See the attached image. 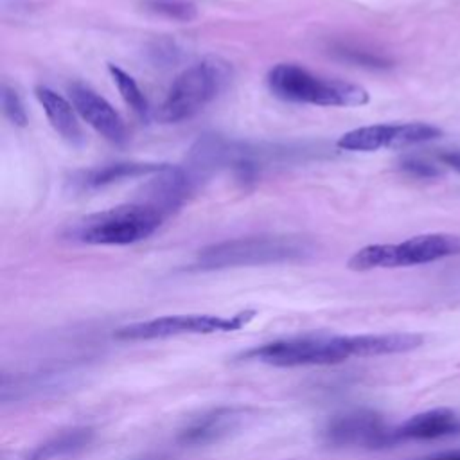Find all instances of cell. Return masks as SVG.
Instances as JSON below:
<instances>
[{
  "mask_svg": "<svg viewBox=\"0 0 460 460\" xmlns=\"http://www.w3.org/2000/svg\"><path fill=\"white\" fill-rule=\"evenodd\" d=\"M322 440L331 447H390L399 444L395 428H390L383 415L359 408L334 415L322 428Z\"/></svg>",
  "mask_w": 460,
  "mask_h": 460,
  "instance_id": "obj_8",
  "label": "cell"
},
{
  "mask_svg": "<svg viewBox=\"0 0 460 460\" xmlns=\"http://www.w3.org/2000/svg\"><path fill=\"white\" fill-rule=\"evenodd\" d=\"M164 219L165 214L160 208L138 201L84 216L70 226L66 235L84 244L124 246L155 234Z\"/></svg>",
  "mask_w": 460,
  "mask_h": 460,
  "instance_id": "obj_2",
  "label": "cell"
},
{
  "mask_svg": "<svg viewBox=\"0 0 460 460\" xmlns=\"http://www.w3.org/2000/svg\"><path fill=\"white\" fill-rule=\"evenodd\" d=\"M437 160L455 171L460 172V149H453V151H444L437 156Z\"/></svg>",
  "mask_w": 460,
  "mask_h": 460,
  "instance_id": "obj_21",
  "label": "cell"
},
{
  "mask_svg": "<svg viewBox=\"0 0 460 460\" xmlns=\"http://www.w3.org/2000/svg\"><path fill=\"white\" fill-rule=\"evenodd\" d=\"M164 164H146V162H115L99 165L88 171H83L77 174L74 183L83 190H93L99 187H106L110 183H117L128 178L137 176H151L158 169H162Z\"/></svg>",
  "mask_w": 460,
  "mask_h": 460,
  "instance_id": "obj_15",
  "label": "cell"
},
{
  "mask_svg": "<svg viewBox=\"0 0 460 460\" xmlns=\"http://www.w3.org/2000/svg\"><path fill=\"white\" fill-rule=\"evenodd\" d=\"M248 410L239 406H217L192 419L178 433V442L189 447L210 446L234 435L246 420Z\"/></svg>",
  "mask_w": 460,
  "mask_h": 460,
  "instance_id": "obj_11",
  "label": "cell"
},
{
  "mask_svg": "<svg viewBox=\"0 0 460 460\" xmlns=\"http://www.w3.org/2000/svg\"><path fill=\"white\" fill-rule=\"evenodd\" d=\"M34 95L38 102L41 104L50 126L56 129V133L70 142L72 146H77L83 142V129L77 120V111L72 102H68L63 95L56 93L54 90L47 86H36Z\"/></svg>",
  "mask_w": 460,
  "mask_h": 460,
  "instance_id": "obj_13",
  "label": "cell"
},
{
  "mask_svg": "<svg viewBox=\"0 0 460 460\" xmlns=\"http://www.w3.org/2000/svg\"><path fill=\"white\" fill-rule=\"evenodd\" d=\"M230 63L217 56H208L187 66L171 84L158 117L164 122H181L192 119L228 84Z\"/></svg>",
  "mask_w": 460,
  "mask_h": 460,
  "instance_id": "obj_4",
  "label": "cell"
},
{
  "mask_svg": "<svg viewBox=\"0 0 460 460\" xmlns=\"http://www.w3.org/2000/svg\"><path fill=\"white\" fill-rule=\"evenodd\" d=\"M93 440L92 428H72L65 429L49 440L34 446L27 455L25 460H63L79 455L84 451Z\"/></svg>",
  "mask_w": 460,
  "mask_h": 460,
  "instance_id": "obj_16",
  "label": "cell"
},
{
  "mask_svg": "<svg viewBox=\"0 0 460 460\" xmlns=\"http://www.w3.org/2000/svg\"><path fill=\"white\" fill-rule=\"evenodd\" d=\"M350 340H352V352L356 358L411 352L424 343V336L419 332L358 334V336H350Z\"/></svg>",
  "mask_w": 460,
  "mask_h": 460,
  "instance_id": "obj_14",
  "label": "cell"
},
{
  "mask_svg": "<svg viewBox=\"0 0 460 460\" xmlns=\"http://www.w3.org/2000/svg\"><path fill=\"white\" fill-rule=\"evenodd\" d=\"M266 84L275 97L296 104L352 108L363 106L370 99L359 84L322 77L293 63L275 65L266 75Z\"/></svg>",
  "mask_w": 460,
  "mask_h": 460,
  "instance_id": "obj_1",
  "label": "cell"
},
{
  "mask_svg": "<svg viewBox=\"0 0 460 460\" xmlns=\"http://www.w3.org/2000/svg\"><path fill=\"white\" fill-rule=\"evenodd\" d=\"M142 4L153 14L180 23H189L198 16L194 0H142Z\"/></svg>",
  "mask_w": 460,
  "mask_h": 460,
  "instance_id": "obj_18",
  "label": "cell"
},
{
  "mask_svg": "<svg viewBox=\"0 0 460 460\" xmlns=\"http://www.w3.org/2000/svg\"><path fill=\"white\" fill-rule=\"evenodd\" d=\"M313 244L296 235H255L214 243L199 250V270H223L241 266H262L298 261L311 255Z\"/></svg>",
  "mask_w": 460,
  "mask_h": 460,
  "instance_id": "obj_3",
  "label": "cell"
},
{
  "mask_svg": "<svg viewBox=\"0 0 460 460\" xmlns=\"http://www.w3.org/2000/svg\"><path fill=\"white\" fill-rule=\"evenodd\" d=\"M68 97L79 117L99 135L113 144L126 140L124 120L104 97L83 83H72L68 86Z\"/></svg>",
  "mask_w": 460,
  "mask_h": 460,
  "instance_id": "obj_10",
  "label": "cell"
},
{
  "mask_svg": "<svg viewBox=\"0 0 460 460\" xmlns=\"http://www.w3.org/2000/svg\"><path fill=\"white\" fill-rule=\"evenodd\" d=\"M399 169L406 174L417 176V178H437L442 174L440 167L431 164L429 160H424L417 155H406L399 160Z\"/></svg>",
  "mask_w": 460,
  "mask_h": 460,
  "instance_id": "obj_20",
  "label": "cell"
},
{
  "mask_svg": "<svg viewBox=\"0 0 460 460\" xmlns=\"http://www.w3.org/2000/svg\"><path fill=\"white\" fill-rule=\"evenodd\" d=\"M255 316V311L244 309L232 316L221 314H165L146 322L128 323L115 331V338L122 341H149L185 334H214L235 332L246 327Z\"/></svg>",
  "mask_w": 460,
  "mask_h": 460,
  "instance_id": "obj_7",
  "label": "cell"
},
{
  "mask_svg": "<svg viewBox=\"0 0 460 460\" xmlns=\"http://www.w3.org/2000/svg\"><path fill=\"white\" fill-rule=\"evenodd\" d=\"M108 72L120 93V97L124 99V102L138 115V117H146L147 113V101L142 93V90L138 88L137 81L128 74L124 72L120 66H115V65H108Z\"/></svg>",
  "mask_w": 460,
  "mask_h": 460,
  "instance_id": "obj_17",
  "label": "cell"
},
{
  "mask_svg": "<svg viewBox=\"0 0 460 460\" xmlns=\"http://www.w3.org/2000/svg\"><path fill=\"white\" fill-rule=\"evenodd\" d=\"M420 460H460V449H449V451H440V453H433L426 458Z\"/></svg>",
  "mask_w": 460,
  "mask_h": 460,
  "instance_id": "obj_22",
  "label": "cell"
},
{
  "mask_svg": "<svg viewBox=\"0 0 460 460\" xmlns=\"http://www.w3.org/2000/svg\"><path fill=\"white\" fill-rule=\"evenodd\" d=\"M442 137V129L428 122H399L374 124L343 133L336 146L345 151H377L401 149L415 144L429 142Z\"/></svg>",
  "mask_w": 460,
  "mask_h": 460,
  "instance_id": "obj_9",
  "label": "cell"
},
{
  "mask_svg": "<svg viewBox=\"0 0 460 460\" xmlns=\"http://www.w3.org/2000/svg\"><path fill=\"white\" fill-rule=\"evenodd\" d=\"M460 255V235L433 232L413 235L397 244H368L358 250L347 262L354 271L376 268H404Z\"/></svg>",
  "mask_w": 460,
  "mask_h": 460,
  "instance_id": "obj_6",
  "label": "cell"
},
{
  "mask_svg": "<svg viewBox=\"0 0 460 460\" xmlns=\"http://www.w3.org/2000/svg\"><path fill=\"white\" fill-rule=\"evenodd\" d=\"M453 435H460V415L451 408L426 410L395 426L397 442L435 440Z\"/></svg>",
  "mask_w": 460,
  "mask_h": 460,
  "instance_id": "obj_12",
  "label": "cell"
},
{
  "mask_svg": "<svg viewBox=\"0 0 460 460\" xmlns=\"http://www.w3.org/2000/svg\"><path fill=\"white\" fill-rule=\"evenodd\" d=\"M241 358L271 367H322L354 358V352L350 336L309 334L252 347Z\"/></svg>",
  "mask_w": 460,
  "mask_h": 460,
  "instance_id": "obj_5",
  "label": "cell"
},
{
  "mask_svg": "<svg viewBox=\"0 0 460 460\" xmlns=\"http://www.w3.org/2000/svg\"><path fill=\"white\" fill-rule=\"evenodd\" d=\"M2 110H4V115L11 120V124H14L18 128L27 126L25 108H23L18 93L7 84L2 86Z\"/></svg>",
  "mask_w": 460,
  "mask_h": 460,
  "instance_id": "obj_19",
  "label": "cell"
}]
</instances>
